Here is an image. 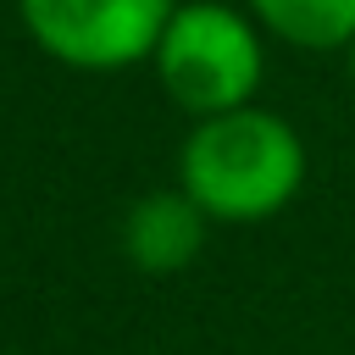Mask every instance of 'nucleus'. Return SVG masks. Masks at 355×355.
<instances>
[{
    "mask_svg": "<svg viewBox=\"0 0 355 355\" xmlns=\"http://www.w3.org/2000/svg\"><path fill=\"white\" fill-rule=\"evenodd\" d=\"M211 227H216V222L172 183V189L139 194V200L122 211L116 244H122V261H128L133 272H144V277H178V272H189V266L200 261Z\"/></svg>",
    "mask_w": 355,
    "mask_h": 355,
    "instance_id": "obj_4",
    "label": "nucleus"
},
{
    "mask_svg": "<svg viewBox=\"0 0 355 355\" xmlns=\"http://www.w3.org/2000/svg\"><path fill=\"white\" fill-rule=\"evenodd\" d=\"M178 0H17L28 44L67 72H128L150 67Z\"/></svg>",
    "mask_w": 355,
    "mask_h": 355,
    "instance_id": "obj_3",
    "label": "nucleus"
},
{
    "mask_svg": "<svg viewBox=\"0 0 355 355\" xmlns=\"http://www.w3.org/2000/svg\"><path fill=\"white\" fill-rule=\"evenodd\" d=\"M344 72H349V89H355V44L344 50Z\"/></svg>",
    "mask_w": 355,
    "mask_h": 355,
    "instance_id": "obj_6",
    "label": "nucleus"
},
{
    "mask_svg": "<svg viewBox=\"0 0 355 355\" xmlns=\"http://www.w3.org/2000/svg\"><path fill=\"white\" fill-rule=\"evenodd\" d=\"M150 72L189 122L255 105L266 83V28L227 0H178Z\"/></svg>",
    "mask_w": 355,
    "mask_h": 355,
    "instance_id": "obj_2",
    "label": "nucleus"
},
{
    "mask_svg": "<svg viewBox=\"0 0 355 355\" xmlns=\"http://www.w3.org/2000/svg\"><path fill=\"white\" fill-rule=\"evenodd\" d=\"M311 178L305 133L272 105H239L189 122L178 144V189L222 227L283 216Z\"/></svg>",
    "mask_w": 355,
    "mask_h": 355,
    "instance_id": "obj_1",
    "label": "nucleus"
},
{
    "mask_svg": "<svg viewBox=\"0 0 355 355\" xmlns=\"http://www.w3.org/2000/svg\"><path fill=\"white\" fill-rule=\"evenodd\" d=\"M266 39L311 55H333L355 44V0H239Z\"/></svg>",
    "mask_w": 355,
    "mask_h": 355,
    "instance_id": "obj_5",
    "label": "nucleus"
}]
</instances>
